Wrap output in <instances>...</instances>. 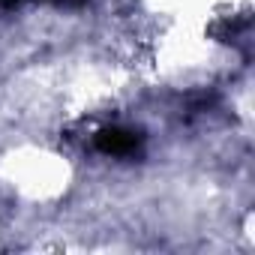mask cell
<instances>
[{"label":"cell","mask_w":255,"mask_h":255,"mask_svg":"<svg viewBox=\"0 0 255 255\" xmlns=\"http://www.w3.org/2000/svg\"><path fill=\"white\" fill-rule=\"evenodd\" d=\"M138 135L135 132H123V129H105L99 132V147L105 153H114V156H123V153H132L138 147Z\"/></svg>","instance_id":"cell-1"}]
</instances>
